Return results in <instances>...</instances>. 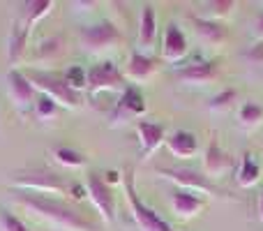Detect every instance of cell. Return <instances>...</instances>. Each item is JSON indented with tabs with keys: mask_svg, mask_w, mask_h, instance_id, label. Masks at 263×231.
<instances>
[{
	"mask_svg": "<svg viewBox=\"0 0 263 231\" xmlns=\"http://www.w3.org/2000/svg\"><path fill=\"white\" fill-rule=\"evenodd\" d=\"M145 111H148V104H145L143 93L136 86H125L123 95L116 102V109H114V114H111V122L118 125V122L136 120V118H141Z\"/></svg>",
	"mask_w": 263,
	"mask_h": 231,
	"instance_id": "7",
	"label": "cell"
},
{
	"mask_svg": "<svg viewBox=\"0 0 263 231\" xmlns=\"http://www.w3.org/2000/svg\"><path fill=\"white\" fill-rule=\"evenodd\" d=\"M233 169V159L229 153H224V148L217 144V141H210L208 144V150L203 155V173L208 178H215V176H224L227 171Z\"/></svg>",
	"mask_w": 263,
	"mask_h": 231,
	"instance_id": "14",
	"label": "cell"
},
{
	"mask_svg": "<svg viewBox=\"0 0 263 231\" xmlns=\"http://www.w3.org/2000/svg\"><path fill=\"white\" fill-rule=\"evenodd\" d=\"M194 28H196L201 40L210 46H219L224 40H227V32H224V28L219 26L217 21H210V19L199 16V19H194Z\"/></svg>",
	"mask_w": 263,
	"mask_h": 231,
	"instance_id": "21",
	"label": "cell"
},
{
	"mask_svg": "<svg viewBox=\"0 0 263 231\" xmlns=\"http://www.w3.org/2000/svg\"><path fill=\"white\" fill-rule=\"evenodd\" d=\"M176 77L182 83H190V86H205L217 77V63H210V60H194V63L185 65L176 72Z\"/></svg>",
	"mask_w": 263,
	"mask_h": 231,
	"instance_id": "13",
	"label": "cell"
},
{
	"mask_svg": "<svg viewBox=\"0 0 263 231\" xmlns=\"http://www.w3.org/2000/svg\"><path fill=\"white\" fill-rule=\"evenodd\" d=\"M14 187L18 192H32V194H60L65 192V183L55 173L49 171H30L14 178Z\"/></svg>",
	"mask_w": 263,
	"mask_h": 231,
	"instance_id": "5",
	"label": "cell"
},
{
	"mask_svg": "<svg viewBox=\"0 0 263 231\" xmlns=\"http://www.w3.org/2000/svg\"><path fill=\"white\" fill-rule=\"evenodd\" d=\"M16 201L28 208L32 215L51 222L53 227L65 229V231H97V224L92 220H88L81 210L67 206L65 201L53 199L46 194H32V192H14Z\"/></svg>",
	"mask_w": 263,
	"mask_h": 231,
	"instance_id": "1",
	"label": "cell"
},
{
	"mask_svg": "<svg viewBox=\"0 0 263 231\" xmlns=\"http://www.w3.org/2000/svg\"><path fill=\"white\" fill-rule=\"evenodd\" d=\"M123 190H125V199H127V204H129L132 218L136 220L141 231H173L153 208H148V206L139 199V194H136V190H134V176H132V171L123 173Z\"/></svg>",
	"mask_w": 263,
	"mask_h": 231,
	"instance_id": "3",
	"label": "cell"
},
{
	"mask_svg": "<svg viewBox=\"0 0 263 231\" xmlns=\"http://www.w3.org/2000/svg\"><path fill=\"white\" fill-rule=\"evenodd\" d=\"M7 95L18 109H28L30 104H35V97H37L26 72H18V69H12L7 74Z\"/></svg>",
	"mask_w": 263,
	"mask_h": 231,
	"instance_id": "10",
	"label": "cell"
},
{
	"mask_svg": "<svg viewBox=\"0 0 263 231\" xmlns=\"http://www.w3.org/2000/svg\"><path fill=\"white\" fill-rule=\"evenodd\" d=\"M0 231H30V229L9 210H0Z\"/></svg>",
	"mask_w": 263,
	"mask_h": 231,
	"instance_id": "29",
	"label": "cell"
},
{
	"mask_svg": "<svg viewBox=\"0 0 263 231\" xmlns=\"http://www.w3.org/2000/svg\"><path fill=\"white\" fill-rule=\"evenodd\" d=\"M256 208H259V218L263 220V192L259 194V204H256Z\"/></svg>",
	"mask_w": 263,
	"mask_h": 231,
	"instance_id": "34",
	"label": "cell"
},
{
	"mask_svg": "<svg viewBox=\"0 0 263 231\" xmlns=\"http://www.w3.org/2000/svg\"><path fill=\"white\" fill-rule=\"evenodd\" d=\"M236 97H238V93L231 91V88H229V91H222V93H217V95L210 100L208 109L210 111H227V109H231V106H233Z\"/></svg>",
	"mask_w": 263,
	"mask_h": 231,
	"instance_id": "28",
	"label": "cell"
},
{
	"mask_svg": "<svg viewBox=\"0 0 263 231\" xmlns=\"http://www.w3.org/2000/svg\"><path fill=\"white\" fill-rule=\"evenodd\" d=\"M28 37H30V28H28L23 21L14 23L12 32H9V40H7V58L12 65H16L18 60L23 58L26 46H28Z\"/></svg>",
	"mask_w": 263,
	"mask_h": 231,
	"instance_id": "18",
	"label": "cell"
},
{
	"mask_svg": "<svg viewBox=\"0 0 263 231\" xmlns=\"http://www.w3.org/2000/svg\"><path fill=\"white\" fill-rule=\"evenodd\" d=\"M203 206H205L203 199H201L199 194H194V192H190V190H180V187H178V190L171 194L173 213L182 220H190V218H194V215H199L201 210H203Z\"/></svg>",
	"mask_w": 263,
	"mask_h": 231,
	"instance_id": "15",
	"label": "cell"
},
{
	"mask_svg": "<svg viewBox=\"0 0 263 231\" xmlns=\"http://www.w3.org/2000/svg\"><path fill=\"white\" fill-rule=\"evenodd\" d=\"M166 148L173 157L190 159V157H194L196 150H199V141H196V136L192 134V132L178 130V132H173V134L166 136Z\"/></svg>",
	"mask_w": 263,
	"mask_h": 231,
	"instance_id": "16",
	"label": "cell"
},
{
	"mask_svg": "<svg viewBox=\"0 0 263 231\" xmlns=\"http://www.w3.org/2000/svg\"><path fill=\"white\" fill-rule=\"evenodd\" d=\"M164 178L173 181L180 190H190L194 194H208V192H217V187L210 183V178L205 173H199V171H192V169H159Z\"/></svg>",
	"mask_w": 263,
	"mask_h": 231,
	"instance_id": "9",
	"label": "cell"
},
{
	"mask_svg": "<svg viewBox=\"0 0 263 231\" xmlns=\"http://www.w3.org/2000/svg\"><path fill=\"white\" fill-rule=\"evenodd\" d=\"M238 122H240L245 130H256L263 122V106L259 102H245L238 109Z\"/></svg>",
	"mask_w": 263,
	"mask_h": 231,
	"instance_id": "23",
	"label": "cell"
},
{
	"mask_svg": "<svg viewBox=\"0 0 263 231\" xmlns=\"http://www.w3.org/2000/svg\"><path fill=\"white\" fill-rule=\"evenodd\" d=\"M118 42H120V30L111 21L92 23V26H88L86 30L81 32L83 49L92 51V54H97V51H106V49H114Z\"/></svg>",
	"mask_w": 263,
	"mask_h": 231,
	"instance_id": "6",
	"label": "cell"
},
{
	"mask_svg": "<svg viewBox=\"0 0 263 231\" xmlns=\"http://www.w3.org/2000/svg\"><path fill=\"white\" fill-rule=\"evenodd\" d=\"M236 181L240 187H254L261 181V164L256 162V157L252 153H245L240 159V167H238Z\"/></svg>",
	"mask_w": 263,
	"mask_h": 231,
	"instance_id": "20",
	"label": "cell"
},
{
	"mask_svg": "<svg viewBox=\"0 0 263 231\" xmlns=\"http://www.w3.org/2000/svg\"><path fill=\"white\" fill-rule=\"evenodd\" d=\"M32 109H35V116L40 118V120H55L58 114H60L58 102H53L51 97H46V95H37Z\"/></svg>",
	"mask_w": 263,
	"mask_h": 231,
	"instance_id": "25",
	"label": "cell"
},
{
	"mask_svg": "<svg viewBox=\"0 0 263 231\" xmlns=\"http://www.w3.org/2000/svg\"><path fill=\"white\" fill-rule=\"evenodd\" d=\"M26 77L40 95L51 97L53 102H58V106H67V109H79L81 106V95L67 86L65 77L40 72V69H30V72H26Z\"/></svg>",
	"mask_w": 263,
	"mask_h": 231,
	"instance_id": "2",
	"label": "cell"
},
{
	"mask_svg": "<svg viewBox=\"0 0 263 231\" xmlns=\"http://www.w3.org/2000/svg\"><path fill=\"white\" fill-rule=\"evenodd\" d=\"M58 54H60V40L58 37H53V40H49V42H42L40 49H37V58L40 60L55 58Z\"/></svg>",
	"mask_w": 263,
	"mask_h": 231,
	"instance_id": "30",
	"label": "cell"
},
{
	"mask_svg": "<svg viewBox=\"0 0 263 231\" xmlns=\"http://www.w3.org/2000/svg\"><path fill=\"white\" fill-rule=\"evenodd\" d=\"M233 9H236V0H215V3L205 5V16L203 19H210V21L219 23V19H227Z\"/></svg>",
	"mask_w": 263,
	"mask_h": 231,
	"instance_id": "27",
	"label": "cell"
},
{
	"mask_svg": "<svg viewBox=\"0 0 263 231\" xmlns=\"http://www.w3.org/2000/svg\"><path fill=\"white\" fill-rule=\"evenodd\" d=\"M118 176H120L118 171H109V173H106V178H104V183H106V185H111V183H123Z\"/></svg>",
	"mask_w": 263,
	"mask_h": 231,
	"instance_id": "33",
	"label": "cell"
},
{
	"mask_svg": "<svg viewBox=\"0 0 263 231\" xmlns=\"http://www.w3.org/2000/svg\"><path fill=\"white\" fill-rule=\"evenodd\" d=\"M88 91L102 93V91H125L123 72L114 63H97L88 69Z\"/></svg>",
	"mask_w": 263,
	"mask_h": 231,
	"instance_id": "8",
	"label": "cell"
},
{
	"mask_svg": "<svg viewBox=\"0 0 263 231\" xmlns=\"http://www.w3.org/2000/svg\"><path fill=\"white\" fill-rule=\"evenodd\" d=\"M86 192H88V199H90L92 206L97 208V213L104 218V222H114L116 220V197H114L111 185H106L100 173H90V176L86 178Z\"/></svg>",
	"mask_w": 263,
	"mask_h": 231,
	"instance_id": "4",
	"label": "cell"
},
{
	"mask_svg": "<svg viewBox=\"0 0 263 231\" xmlns=\"http://www.w3.org/2000/svg\"><path fill=\"white\" fill-rule=\"evenodd\" d=\"M136 134H139V144H141V153L148 159L155 150H159L166 144V130L159 122H150V120H139L136 122Z\"/></svg>",
	"mask_w": 263,
	"mask_h": 231,
	"instance_id": "12",
	"label": "cell"
},
{
	"mask_svg": "<svg viewBox=\"0 0 263 231\" xmlns=\"http://www.w3.org/2000/svg\"><path fill=\"white\" fill-rule=\"evenodd\" d=\"M53 157H55V162L65 169H81L83 164H86V157H83L79 150L65 148V146H60V148L53 150Z\"/></svg>",
	"mask_w": 263,
	"mask_h": 231,
	"instance_id": "24",
	"label": "cell"
},
{
	"mask_svg": "<svg viewBox=\"0 0 263 231\" xmlns=\"http://www.w3.org/2000/svg\"><path fill=\"white\" fill-rule=\"evenodd\" d=\"M65 81H67V86L72 88L74 93L81 95V91L88 88V69L81 67V65H72V67H67V72H65Z\"/></svg>",
	"mask_w": 263,
	"mask_h": 231,
	"instance_id": "26",
	"label": "cell"
},
{
	"mask_svg": "<svg viewBox=\"0 0 263 231\" xmlns=\"http://www.w3.org/2000/svg\"><path fill=\"white\" fill-rule=\"evenodd\" d=\"M157 72V65H155V60L150 58V56L141 54V51H136V54L129 56V63H127V77L132 81L136 83H145L148 79H153V74Z\"/></svg>",
	"mask_w": 263,
	"mask_h": 231,
	"instance_id": "19",
	"label": "cell"
},
{
	"mask_svg": "<svg viewBox=\"0 0 263 231\" xmlns=\"http://www.w3.org/2000/svg\"><path fill=\"white\" fill-rule=\"evenodd\" d=\"M69 190H72V199H83V194H86V187H81V185H72L69 187Z\"/></svg>",
	"mask_w": 263,
	"mask_h": 231,
	"instance_id": "32",
	"label": "cell"
},
{
	"mask_svg": "<svg viewBox=\"0 0 263 231\" xmlns=\"http://www.w3.org/2000/svg\"><path fill=\"white\" fill-rule=\"evenodd\" d=\"M254 32H256V37H261L263 40V12L254 19Z\"/></svg>",
	"mask_w": 263,
	"mask_h": 231,
	"instance_id": "31",
	"label": "cell"
},
{
	"mask_svg": "<svg viewBox=\"0 0 263 231\" xmlns=\"http://www.w3.org/2000/svg\"><path fill=\"white\" fill-rule=\"evenodd\" d=\"M51 9H53V0H30V3L23 5V19L28 28H32L37 21H42L44 16H49Z\"/></svg>",
	"mask_w": 263,
	"mask_h": 231,
	"instance_id": "22",
	"label": "cell"
},
{
	"mask_svg": "<svg viewBox=\"0 0 263 231\" xmlns=\"http://www.w3.org/2000/svg\"><path fill=\"white\" fill-rule=\"evenodd\" d=\"M190 51V42L187 35L176 26V23H168L166 30H164V42H162V58L166 63H180L182 58Z\"/></svg>",
	"mask_w": 263,
	"mask_h": 231,
	"instance_id": "11",
	"label": "cell"
},
{
	"mask_svg": "<svg viewBox=\"0 0 263 231\" xmlns=\"http://www.w3.org/2000/svg\"><path fill=\"white\" fill-rule=\"evenodd\" d=\"M155 40H157V16H155L153 5H143V7H141V16H139V46H141V54L153 49Z\"/></svg>",
	"mask_w": 263,
	"mask_h": 231,
	"instance_id": "17",
	"label": "cell"
}]
</instances>
